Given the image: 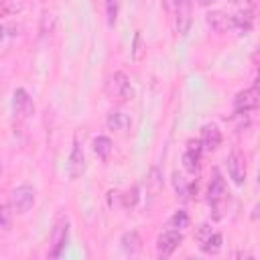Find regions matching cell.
<instances>
[{
	"label": "cell",
	"instance_id": "cell-31",
	"mask_svg": "<svg viewBox=\"0 0 260 260\" xmlns=\"http://www.w3.org/2000/svg\"><path fill=\"white\" fill-rule=\"evenodd\" d=\"M0 173H2V158H0Z\"/></svg>",
	"mask_w": 260,
	"mask_h": 260
},
{
	"label": "cell",
	"instance_id": "cell-25",
	"mask_svg": "<svg viewBox=\"0 0 260 260\" xmlns=\"http://www.w3.org/2000/svg\"><path fill=\"white\" fill-rule=\"evenodd\" d=\"M10 221H12V213H10V207L0 203V230H8L10 228Z\"/></svg>",
	"mask_w": 260,
	"mask_h": 260
},
{
	"label": "cell",
	"instance_id": "cell-27",
	"mask_svg": "<svg viewBox=\"0 0 260 260\" xmlns=\"http://www.w3.org/2000/svg\"><path fill=\"white\" fill-rule=\"evenodd\" d=\"M211 234V228H209V223H201L199 228H197V232H195V240H197V244H201L207 236Z\"/></svg>",
	"mask_w": 260,
	"mask_h": 260
},
{
	"label": "cell",
	"instance_id": "cell-9",
	"mask_svg": "<svg viewBox=\"0 0 260 260\" xmlns=\"http://www.w3.org/2000/svg\"><path fill=\"white\" fill-rule=\"evenodd\" d=\"M191 10H193L191 0H179L177 2V8H175L173 16H175V28L181 37H185L191 28Z\"/></svg>",
	"mask_w": 260,
	"mask_h": 260
},
{
	"label": "cell",
	"instance_id": "cell-22",
	"mask_svg": "<svg viewBox=\"0 0 260 260\" xmlns=\"http://www.w3.org/2000/svg\"><path fill=\"white\" fill-rule=\"evenodd\" d=\"M132 59L134 61H140L144 57V39H142V32L136 30L134 32V41H132Z\"/></svg>",
	"mask_w": 260,
	"mask_h": 260
},
{
	"label": "cell",
	"instance_id": "cell-11",
	"mask_svg": "<svg viewBox=\"0 0 260 260\" xmlns=\"http://www.w3.org/2000/svg\"><path fill=\"white\" fill-rule=\"evenodd\" d=\"M201 152H203V148H201V142H199V138H191L189 142H187V150H185V154H183V167H185V171L187 173H197L199 171V165H201Z\"/></svg>",
	"mask_w": 260,
	"mask_h": 260
},
{
	"label": "cell",
	"instance_id": "cell-21",
	"mask_svg": "<svg viewBox=\"0 0 260 260\" xmlns=\"http://www.w3.org/2000/svg\"><path fill=\"white\" fill-rule=\"evenodd\" d=\"M189 225V213L185 209H179L173 213V217L169 219V228H175V230H185Z\"/></svg>",
	"mask_w": 260,
	"mask_h": 260
},
{
	"label": "cell",
	"instance_id": "cell-30",
	"mask_svg": "<svg viewBox=\"0 0 260 260\" xmlns=\"http://www.w3.org/2000/svg\"><path fill=\"white\" fill-rule=\"evenodd\" d=\"M2 39H4V26L0 24V43H2Z\"/></svg>",
	"mask_w": 260,
	"mask_h": 260
},
{
	"label": "cell",
	"instance_id": "cell-24",
	"mask_svg": "<svg viewBox=\"0 0 260 260\" xmlns=\"http://www.w3.org/2000/svg\"><path fill=\"white\" fill-rule=\"evenodd\" d=\"M116 18H118V2L116 0H106V20H108L110 28L116 24Z\"/></svg>",
	"mask_w": 260,
	"mask_h": 260
},
{
	"label": "cell",
	"instance_id": "cell-3",
	"mask_svg": "<svg viewBox=\"0 0 260 260\" xmlns=\"http://www.w3.org/2000/svg\"><path fill=\"white\" fill-rule=\"evenodd\" d=\"M181 242H183V232L175 230V228H167L156 238V256L162 258V260L173 256V252L181 246Z\"/></svg>",
	"mask_w": 260,
	"mask_h": 260
},
{
	"label": "cell",
	"instance_id": "cell-18",
	"mask_svg": "<svg viewBox=\"0 0 260 260\" xmlns=\"http://www.w3.org/2000/svg\"><path fill=\"white\" fill-rule=\"evenodd\" d=\"M91 148H93V152H95L100 158L106 160V158L112 154L114 144H112V140H110L108 136H95V138L91 140Z\"/></svg>",
	"mask_w": 260,
	"mask_h": 260
},
{
	"label": "cell",
	"instance_id": "cell-28",
	"mask_svg": "<svg viewBox=\"0 0 260 260\" xmlns=\"http://www.w3.org/2000/svg\"><path fill=\"white\" fill-rule=\"evenodd\" d=\"M177 2H179V0H160V4H162V8H165L167 14H173V12H175Z\"/></svg>",
	"mask_w": 260,
	"mask_h": 260
},
{
	"label": "cell",
	"instance_id": "cell-23",
	"mask_svg": "<svg viewBox=\"0 0 260 260\" xmlns=\"http://www.w3.org/2000/svg\"><path fill=\"white\" fill-rule=\"evenodd\" d=\"M138 193H140V191H138V187L134 185L132 189H128V191L122 195V201H120V203H122L124 207H130V209H132V207L138 203V199H140V195H138Z\"/></svg>",
	"mask_w": 260,
	"mask_h": 260
},
{
	"label": "cell",
	"instance_id": "cell-29",
	"mask_svg": "<svg viewBox=\"0 0 260 260\" xmlns=\"http://www.w3.org/2000/svg\"><path fill=\"white\" fill-rule=\"evenodd\" d=\"M215 2H219V0H197V4H199V6H203V8H207V6H213Z\"/></svg>",
	"mask_w": 260,
	"mask_h": 260
},
{
	"label": "cell",
	"instance_id": "cell-4",
	"mask_svg": "<svg viewBox=\"0 0 260 260\" xmlns=\"http://www.w3.org/2000/svg\"><path fill=\"white\" fill-rule=\"evenodd\" d=\"M32 205H35V189L30 185H20V187L12 189V193H10V207H12V211L24 215L26 211H30Z\"/></svg>",
	"mask_w": 260,
	"mask_h": 260
},
{
	"label": "cell",
	"instance_id": "cell-13",
	"mask_svg": "<svg viewBox=\"0 0 260 260\" xmlns=\"http://www.w3.org/2000/svg\"><path fill=\"white\" fill-rule=\"evenodd\" d=\"M199 142H201V148H203L205 152L217 150V146L221 144V130H219L215 124H205V126L201 128Z\"/></svg>",
	"mask_w": 260,
	"mask_h": 260
},
{
	"label": "cell",
	"instance_id": "cell-26",
	"mask_svg": "<svg viewBox=\"0 0 260 260\" xmlns=\"http://www.w3.org/2000/svg\"><path fill=\"white\" fill-rule=\"evenodd\" d=\"M53 24H55V18L51 12H43V18H41V32L43 35H51L53 32Z\"/></svg>",
	"mask_w": 260,
	"mask_h": 260
},
{
	"label": "cell",
	"instance_id": "cell-1",
	"mask_svg": "<svg viewBox=\"0 0 260 260\" xmlns=\"http://www.w3.org/2000/svg\"><path fill=\"white\" fill-rule=\"evenodd\" d=\"M225 199H228V189H225V179L219 173V169L211 171V179L207 185V201L213 209V219H221L225 211Z\"/></svg>",
	"mask_w": 260,
	"mask_h": 260
},
{
	"label": "cell",
	"instance_id": "cell-16",
	"mask_svg": "<svg viewBox=\"0 0 260 260\" xmlns=\"http://www.w3.org/2000/svg\"><path fill=\"white\" fill-rule=\"evenodd\" d=\"M165 187V179H162V171L158 167H152L146 175V193L156 197Z\"/></svg>",
	"mask_w": 260,
	"mask_h": 260
},
{
	"label": "cell",
	"instance_id": "cell-14",
	"mask_svg": "<svg viewBox=\"0 0 260 260\" xmlns=\"http://www.w3.org/2000/svg\"><path fill=\"white\" fill-rule=\"evenodd\" d=\"M106 124H108V128H110L112 132L126 134V132L130 130V126H132V118H130L124 110H112V112L108 114Z\"/></svg>",
	"mask_w": 260,
	"mask_h": 260
},
{
	"label": "cell",
	"instance_id": "cell-12",
	"mask_svg": "<svg viewBox=\"0 0 260 260\" xmlns=\"http://www.w3.org/2000/svg\"><path fill=\"white\" fill-rule=\"evenodd\" d=\"M67 171H69L71 179H79L85 173V154H83V148H81V144L77 140L73 142V148H71V154H69V162H67Z\"/></svg>",
	"mask_w": 260,
	"mask_h": 260
},
{
	"label": "cell",
	"instance_id": "cell-17",
	"mask_svg": "<svg viewBox=\"0 0 260 260\" xmlns=\"http://www.w3.org/2000/svg\"><path fill=\"white\" fill-rule=\"evenodd\" d=\"M221 246H223V236L217 234V232H211V234L199 244V250H201L203 254L211 256V254H217V252L221 250Z\"/></svg>",
	"mask_w": 260,
	"mask_h": 260
},
{
	"label": "cell",
	"instance_id": "cell-15",
	"mask_svg": "<svg viewBox=\"0 0 260 260\" xmlns=\"http://www.w3.org/2000/svg\"><path fill=\"white\" fill-rule=\"evenodd\" d=\"M120 246L124 250L126 256H138L140 250H142V240H140V234L136 230H130V232H124L122 238H120Z\"/></svg>",
	"mask_w": 260,
	"mask_h": 260
},
{
	"label": "cell",
	"instance_id": "cell-6",
	"mask_svg": "<svg viewBox=\"0 0 260 260\" xmlns=\"http://www.w3.org/2000/svg\"><path fill=\"white\" fill-rule=\"evenodd\" d=\"M260 104V91L258 85L254 83L248 89H242L236 93L234 98V114H246V112H254Z\"/></svg>",
	"mask_w": 260,
	"mask_h": 260
},
{
	"label": "cell",
	"instance_id": "cell-7",
	"mask_svg": "<svg viewBox=\"0 0 260 260\" xmlns=\"http://www.w3.org/2000/svg\"><path fill=\"white\" fill-rule=\"evenodd\" d=\"M225 167H228V175H230V179H232L236 185H244L246 175H248L244 154H240L238 150L230 152L228 158H225Z\"/></svg>",
	"mask_w": 260,
	"mask_h": 260
},
{
	"label": "cell",
	"instance_id": "cell-8",
	"mask_svg": "<svg viewBox=\"0 0 260 260\" xmlns=\"http://www.w3.org/2000/svg\"><path fill=\"white\" fill-rule=\"evenodd\" d=\"M12 108H14V116H16V120L26 122V120L30 118V114L35 112V106H32L30 95H28L26 89L18 87V89L12 93Z\"/></svg>",
	"mask_w": 260,
	"mask_h": 260
},
{
	"label": "cell",
	"instance_id": "cell-10",
	"mask_svg": "<svg viewBox=\"0 0 260 260\" xmlns=\"http://www.w3.org/2000/svg\"><path fill=\"white\" fill-rule=\"evenodd\" d=\"M205 22L209 24V28L213 32H228V30H234V16L223 12V10H209L205 14Z\"/></svg>",
	"mask_w": 260,
	"mask_h": 260
},
{
	"label": "cell",
	"instance_id": "cell-20",
	"mask_svg": "<svg viewBox=\"0 0 260 260\" xmlns=\"http://www.w3.org/2000/svg\"><path fill=\"white\" fill-rule=\"evenodd\" d=\"M173 189H175V193L179 195V197H183V199H187L189 195H191V183L183 177V175H179V173H173Z\"/></svg>",
	"mask_w": 260,
	"mask_h": 260
},
{
	"label": "cell",
	"instance_id": "cell-2",
	"mask_svg": "<svg viewBox=\"0 0 260 260\" xmlns=\"http://www.w3.org/2000/svg\"><path fill=\"white\" fill-rule=\"evenodd\" d=\"M106 89H108V95L118 104H126L134 98V87L130 83V77L124 71H114L106 83Z\"/></svg>",
	"mask_w": 260,
	"mask_h": 260
},
{
	"label": "cell",
	"instance_id": "cell-19",
	"mask_svg": "<svg viewBox=\"0 0 260 260\" xmlns=\"http://www.w3.org/2000/svg\"><path fill=\"white\" fill-rule=\"evenodd\" d=\"M24 10V0H0V16H16Z\"/></svg>",
	"mask_w": 260,
	"mask_h": 260
},
{
	"label": "cell",
	"instance_id": "cell-5",
	"mask_svg": "<svg viewBox=\"0 0 260 260\" xmlns=\"http://www.w3.org/2000/svg\"><path fill=\"white\" fill-rule=\"evenodd\" d=\"M67 240H69V221L67 217H59L55 228H53V234H51V248H49V256L51 258H59L67 246Z\"/></svg>",
	"mask_w": 260,
	"mask_h": 260
}]
</instances>
